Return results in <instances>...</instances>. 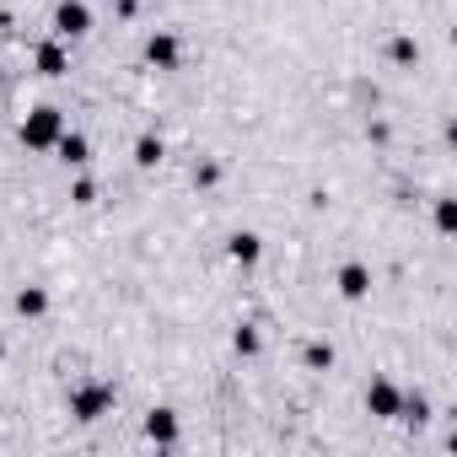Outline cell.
Masks as SVG:
<instances>
[{
    "label": "cell",
    "mask_w": 457,
    "mask_h": 457,
    "mask_svg": "<svg viewBox=\"0 0 457 457\" xmlns=\"http://www.w3.org/2000/svg\"><path fill=\"white\" fill-rule=\"evenodd\" d=\"M60 135H65L60 108H33V113L22 119V145H28V151H54Z\"/></svg>",
    "instance_id": "obj_1"
},
{
    "label": "cell",
    "mask_w": 457,
    "mask_h": 457,
    "mask_svg": "<svg viewBox=\"0 0 457 457\" xmlns=\"http://www.w3.org/2000/svg\"><path fill=\"white\" fill-rule=\"evenodd\" d=\"M108 409H113V387H108V382H87V387H76V393H71V414H76L81 425L103 420Z\"/></svg>",
    "instance_id": "obj_2"
},
{
    "label": "cell",
    "mask_w": 457,
    "mask_h": 457,
    "mask_svg": "<svg viewBox=\"0 0 457 457\" xmlns=\"http://www.w3.org/2000/svg\"><path fill=\"white\" fill-rule=\"evenodd\" d=\"M92 33V6L87 0H60L54 6V38H87Z\"/></svg>",
    "instance_id": "obj_3"
},
{
    "label": "cell",
    "mask_w": 457,
    "mask_h": 457,
    "mask_svg": "<svg viewBox=\"0 0 457 457\" xmlns=\"http://www.w3.org/2000/svg\"><path fill=\"white\" fill-rule=\"evenodd\" d=\"M366 409H371L377 420H398V409H403V393H398L393 382H371V387H366Z\"/></svg>",
    "instance_id": "obj_4"
},
{
    "label": "cell",
    "mask_w": 457,
    "mask_h": 457,
    "mask_svg": "<svg viewBox=\"0 0 457 457\" xmlns=\"http://www.w3.org/2000/svg\"><path fill=\"white\" fill-rule=\"evenodd\" d=\"M145 60H151L156 71H178L183 49H178V38H172V33H151V38H145Z\"/></svg>",
    "instance_id": "obj_5"
},
{
    "label": "cell",
    "mask_w": 457,
    "mask_h": 457,
    "mask_svg": "<svg viewBox=\"0 0 457 457\" xmlns=\"http://www.w3.org/2000/svg\"><path fill=\"white\" fill-rule=\"evenodd\" d=\"M226 253H232V264H243V270H248V264H259V259H264V237H259V232H237L232 243H226Z\"/></svg>",
    "instance_id": "obj_6"
},
{
    "label": "cell",
    "mask_w": 457,
    "mask_h": 457,
    "mask_svg": "<svg viewBox=\"0 0 457 457\" xmlns=\"http://www.w3.org/2000/svg\"><path fill=\"white\" fill-rule=\"evenodd\" d=\"M33 65H38L44 76H65V71H71V54H65V44H60V38H49V44H38Z\"/></svg>",
    "instance_id": "obj_7"
},
{
    "label": "cell",
    "mask_w": 457,
    "mask_h": 457,
    "mask_svg": "<svg viewBox=\"0 0 457 457\" xmlns=\"http://www.w3.org/2000/svg\"><path fill=\"white\" fill-rule=\"evenodd\" d=\"M54 151H60L65 167H87V162H92V140H87V135H71V129L54 140Z\"/></svg>",
    "instance_id": "obj_8"
},
{
    "label": "cell",
    "mask_w": 457,
    "mask_h": 457,
    "mask_svg": "<svg viewBox=\"0 0 457 457\" xmlns=\"http://www.w3.org/2000/svg\"><path fill=\"white\" fill-rule=\"evenodd\" d=\"M366 291H371V270H366V264H345V270H339V296H345V302H361Z\"/></svg>",
    "instance_id": "obj_9"
},
{
    "label": "cell",
    "mask_w": 457,
    "mask_h": 457,
    "mask_svg": "<svg viewBox=\"0 0 457 457\" xmlns=\"http://www.w3.org/2000/svg\"><path fill=\"white\" fill-rule=\"evenodd\" d=\"M145 436H151L156 446H172V441H178V414H172V409H151V414H145Z\"/></svg>",
    "instance_id": "obj_10"
},
{
    "label": "cell",
    "mask_w": 457,
    "mask_h": 457,
    "mask_svg": "<svg viewBox=\"0 0 457 457\" xmlns=\"http://www.w3.org/2000/svg\"><path fill=\"white\" fill-rule=\"evenodd\" d=\"M17 312H22V318H44V312H49V291H44V286L17 291Z\"/></svg>",
    "instance_id": "obj_11"
},
{
    "label": "cell",
    "mask_w": 457,
    "mask_h": 457,
    "mask_svg": "<svg viewBox=\"0 0 457 457\" xmlns=\"http://www.w3.org/2000/svg\"><path fill=\"white\" fill-rule=\"evenodd\" d=\"M162 156H167V145H162L156 135H140V140H135V167H156Z\"/></svg>",
    "instance_id": "obj_12"
},
{
    "label": "cell",
    "mask_w": 457,
    "mask_h": 457,
    "mask_svg": "<svg viewBox=\"0 0 457 457\" xmlns=\"http://www.w3.org/2000/svg\"><path fill=\"white\" fill-rule=\"evenodd\" d=\"M232 350H237V355H259V350H264V334H259L253 323H243V328L232 334Z\"/></svg>",
    "instance_id": "obj_13"
},
{
    "label": "cell",
    "mask_w": 457,
    "mask_h": 457,
    "mask_svg": "<svg viewBox=\"0 0 457 457\" xmlns=\"http://www.w3.org/2000/svg\"><path fill=\"white\" fill-rule=\"evenodd\" d=\"M436 226H441V232H452V226H457V204H452V199L436 204Z\"/></svg>",
    "instance_id": "obj_14"
},
{
    "label": "cell",
    "mask_w": 457,
    "mask_h": 457,
    "mask_svg": "<svg viewBox=\"0 0 457 457\" xmlns=\"http://www.w3.org/2000/svg\"><path fill=\"white\" fill-rule=\"evenodd\" d=\"M307 366H312V371L334 366V350H328V345H312V350H307Z\"/></svg>",
    "instance_id": "obj_15"
},
{
    "label": "cell",
    "mask_w": 457,
    "mask_h": 457,
    "mask_svg": "<svg viewBox=\"0 0 457 457\" xmlns=\"http://www.w3.org/2000/svg\"><path fill=\"white\" fill-rule=\"evenodd\" d=\"M414 54H420V49H414V38H398V44H393V60H398V65H409Z\"/></svg>",
    "instance_id": "obj_16"
},
{
    "label": "cell",
    "mask_w": 457,
    "mask_h": 457,
    "mask_svg": "<svg viewBox=\"0 0 457 457\" xmlns=\"http://www.w3.org/2000/svg\"><path fill=\"white\" fill-rule=\"evenodd\" d=\"M71 199H76V204H92V199H97V188H92V183H87V178H81V183H76V188H71Z\"/></svg>",
    "instance_id": "obj_17"
},
{
    "label": "cell",
    "mask_w": 457,
    "mask_h": 457,
    "mask_svg": "<svg viewBox=\"0 0 457 457\" xmlns=\"http://www.w3.org/2000/svg\"><path fill=\"white\" fill-rule=\"evenodd\" d=\"M0 361H6V339H0Z\"/></svg>",
    "instance_id": "obj_18"
}]
</instances>
